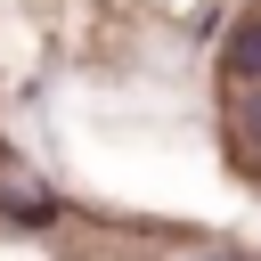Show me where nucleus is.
I'll return each instance as SVG.
<instances>
[{
    "label": "nucleus",
    "mask_w": 261,
    "mask_h": 261,
    "mask_svg": "<svg viewBox=\"0 0 261 261\" xmlns=\"http://www.w3.org/2000/svg\"><path fill=\"white\" fill-rule=\"evenodd\" d=\"M220 65H228L237 82H261V16H245V24L228 33V49H220Z\"/></svg>",
    "instance_id": "nucleus-1"
},
{
    "label": "nucleus",
    "mask_w": 261,
    "mask_h": 261,
    "mask_svg": "<svg viewBox=\"0 0 261 261\" xmlns=\"http://www.w3.org/2000/svg\"><path fill=\"white\" fill-rule=\"evenodd\" d=\"M0 204H8V220H24V228H49V220H57V204H49V196H41L33 179H16V188H8Z\"/></svg>",
    "instance_id": "nucleus-2"
},
{
    "label": "nucleus",
    "mask_w": 261,
    "mask_h": 261,
    "mask_svg": "<svg viewBox=\"0 0 261 261\" xmlns=\"http://www.w3.org/2000/svg\"><path fill=\"white\" fill-rule=\"evenodd\" d=\"M245 139H261V98H253V106H245Z\"/></svg>",
    "instance_id": "nucleus-3"
}]
</instances>
